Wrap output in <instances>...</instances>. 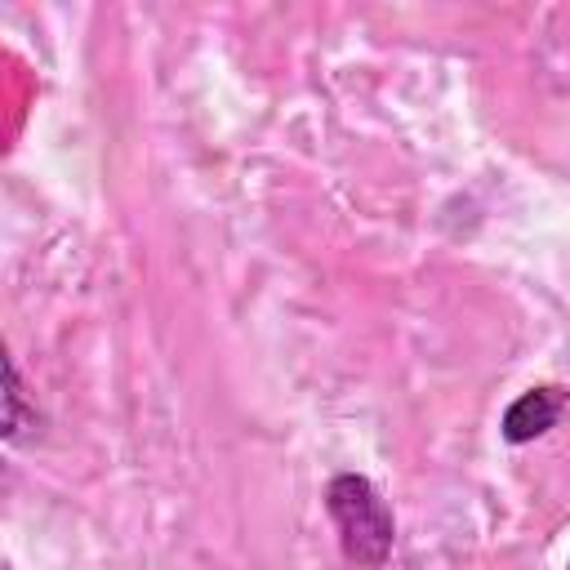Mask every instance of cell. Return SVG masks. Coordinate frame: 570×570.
Instances as JSON below:
<instances>
[{
	"instance_id": "cell-1",
	"label": "cell",
	"mask_w": 570,
	"mask_h": 570,
	"mask_svg": "<svg viewBox=\"0 0 570 570\" xmlns=\"http://www.w3.org/2000/svg\"><path fill=\"white\" fill-rule=\"evenodd\" d=\"M325 512H330V521L338 530V543H343V557L352 566L379 570L392 557L396 521H392V508H387V499L379 494V485L370 476L338 472L325 485Z\"/></svg>"
},
{
	"instance_id": "cell-2",
	"label": "cell",
	"mask_w": 570,
	"mask_h": 570,
	"mask_svg": "<svg viewBox=\"0 0 570 570\" xmlns=\"http://www.w3.org/2000/svg\"><path fill=\"white\" fill-rule=\"evenodd\" d=\"M561 410H566V392L561 387H530V392H521L508 410H503V441H512V445H530V441H539L543 432H552L557 428V419H561Z\"/></svg>"
},
{
	"instance_id": "cell-3",
	"label": "cell",
	"mask_w": 570,
	"mask_h": 570,
	"mask_svg": "<svg viewBox=\"0 0 570 570\" xmlns=\"http://www.w3.org/2000/svg\"><path fill=\"white\" fill-rule=\"evenodd\" d=\"M27 428H36V405H27L18 365L4 361V441H18Z\"/></svg>"
},
{
	"instance_id": "cell-4",
	"label": "cell",
	"mask_w": 570,
	"mask_h": 570,
	"mask_svg": "<svg viewBox=\"0 0 570 570\" xmlns=\"http://www.w3.org/2000/svg\"><path fill=\"white\" fill-rule=\"evenodd\" d=\"M566 570H570V566H566Z\"/></svg>"
}]
</instances>
